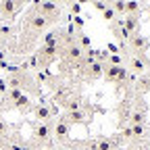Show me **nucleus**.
Here are the masks:
<instances>
[{"label": "nucleus", "mask_w": 150, "mask_h": 150, "mask_svg": "<svg viewBox=\"0 0 150 150\" xmlns=\"http://www.w3.org/2000/svg\"><path fill=\"white\" fill-rule=\"evenodd\" d=\"M17 8H19L17 0H0V11H2V17H13Z\"/></svg>", "instance_id": "3"}, {"label": "nucleus", "mask_w": 150, "mask_h": 150, "mask_svg": "<svg viewBox=\"0 0 150 150\" xmlns=\"http://www.w3.org/2000/svg\"><path fill=\"white\" fill-rule=\"evenodd\" d=\"M38 11H40V15L48 21V25L54 23L56 19L61 17V4H54L52 0H42V4H40V8H38Z\"/></svg>", "instance_id": "1"}, {"label": "nucleus", "mask_w": 150, "mask_h": 150, "mask_svg": "<svg viewBox=\"0 0 150 150\" xmlns=\"http://www.w3.org/2000/svg\"><path fill=\"white\" fill-rule=\"evenodd\" d=\"M92 4H94V8H96V11H100V13H102V11L108 6V4H106V0H92Z\"/></svg>", "instance_id": "6"}, {"label": "nucleus", "mask_w": 150, "mask_h": 150, "mask_svg": "<svg viewBox=\"0 0 150 150\" xmlns=\"http://www.w3.org/2000/svg\"><path fill=\"white\" fill-rule=\"evenodd\" d=\"M108 50H110V52H112V54H117V52H119V48H117V46H115V44H108Z\"/></svg>", "instance_id": "9"}, {"label": "nucleus", "mask_w": 150, "mask_h": 150, "mask_svg": "<svg viewBox=\"0 0 150 150\" xmlns=\"http://www.w3.org/2000/svg\"><path fill=\"white\" fill-rule=\"evenodd\" d=\"M69 2H71V0H69Z\"/></svg>", "instance_id": "13"}, {"label": "nucleus", "mask_w": 150, "mask_h": 150, "mask_svg": "<svg viewBox=\"0 0 150 150\" xmlns=\"http://www.w3.org/2000/svg\"><path fill=\"white\" fill-rule=\"evenodd\" d=\"M79 4H88V2H92V0H77Z\"/></svg>", "instance_id": "10"}, {"label": "nucleus", "mask_w": 150, "mask_h": 150, "mask_svg": "<svg viewBox=\"0 0 150 150\" xmlns=\"http://www.w3.org/2000/svg\"><path fill=\"white\" fill-rule=\"evenodd\" d=\"M117 17H119V15H117L115 11H112L110 6H106V8L102 11V19H106L108 23H115V21H117Z\"/></svg>", "instance_id": "4"}, {"label": "nucleus", "mask_w": 150, "mask_h": 150, "mask_svg": "<svg viewBox=\"0 0 150 150\" xmlns=\"http://www.w3.org/2000/svg\"><path fill=\"white\" fill-rule=\"evenodd\" d=\"M73 25H77V27L81 29V27H83V17H79V15L73 17Z\"/></svg>", "instance_id": "8"}, {"label": "nucleus", "mask_w": 150, "mask_h": 150, "mask_svg": "<svg viewBox=\"0 0 150 150\" xmlns=\"http://www.w3.org/2000/svg\"><path fill=\"white\" fill-rule=\"evenodd\" d=\"M48 25V21H46V19L40 15V11H38L31 19H29V21H27V27H29V31H42L44 27Z\"/></svg>", "instance_id": "2"}, {"label": "nucleus", "mask_w": 150, "mask_h": 150, "mask_svg": "<svg viewBox=\"0 0 150 150\" xmlns=\"http://www.w3.org/2000/svg\"><path fill=\"white\" fill-rule=\"evenodd\" d=\"M77 44L86 50V48H90V38L86 35V33H79V38H77Z\"/></svg>", "instance_id": "5"}, {"label": "nucleus", "mask_w": 150, "mask_h": 150, "mask_svg": "<svg viewBox=\"0 0 150 150\" xmlns=\"http://www.w3.org/2000/svg\"><path fill=\"white\" fill-rule=\"evenodd\" d=\"M0 17H2V11H0Z\"/></svg>", "instance_id": "12"}, {"label": "nucleus", "mask_w": 150, "mask_h": 150, "mask_svg": "<svg viewBox=\"0 0 150 150\" xmlns=\"http://www.w3.org/2000/svg\"><path fill=\"white\" fill-rule=\"evenodd\" d=\"M52 2H54V4H63V2H65V0H52Z\"/></svg>", "instance_id": "11"}, {"label": "nucleus", "mask_w": 150, "mask_h": 150, "mask_svg": "<svg viewBox=\"0 0 150 150\" xmlns=\"http://www.w3.org/2000/svg\"><path fill=\"white\" fill-rule=\"evenodd\" d=\"M69 6H71V13H73V15H75V17H77V13H79V11H81V4H79V2H71V4H69Z\"/></svg>", "instance_id": "7"}]
</instances>
